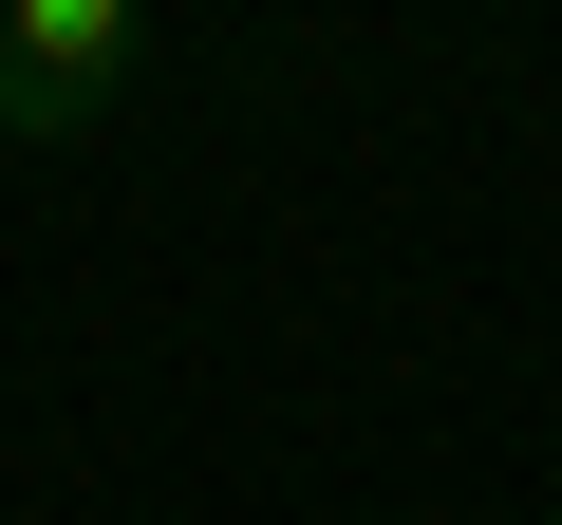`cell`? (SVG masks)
Instances as JSON below:
<instances>
[{
    "mask_svg": "<svg viewBox=\"0 0 562 525\" xmlns=\"http://www.w3.org/2000/svg\"><path fill=\"white\" fill-rule=\"evenodd\" d=\"M150 76V0H0V150H94Z\"/></svg>",
    "mask_w": 562,
    "mask_h": 525,
    "instance_id": "obj_1",
    "label": "cell"
}]
</instances>
